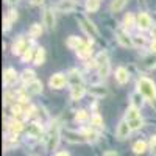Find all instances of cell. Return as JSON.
Returning a JSON list of instances; mask_svg holds the SVG:
<instances>
[{
    "label": "cell",
    "mask_w": 156,
    "mask_h": 156,
    "mask_svg": "<svg viewBox=\"0 0 156 156\" xmlns=\"http://www.w3.org/2000/svg\"><path fill=\"white\" fill-rule=\"evenodd\" d=\"M137 92H140L148 100H156V86L151 80L142 76L137 80Z\"/></svg>",
    "instance_id": "6da1fadb"
},
{
    "label": "cell",
    "mask_w": 156,
    "mask_h": 156,
    "mask_svg": "<svg viewBox=\"0 0 156 156\" xmlns=\"http://www.w3.org/2000/svg\"><path fill=\"white\" fill-rule=\"evenodd\" d=\"M58 140H59V126L53 125L50 129V133H48V137H47V148L55 150L58 145Z\"/></svg>",
    "instance_id": "7a4b0ae2"
},
{
    "label": "cell",
    "mask_w": 156,
    "mask_h": 156,
    "mask_svg": "<svg viewBox=\"0 0 156 156\" xmlns=\"http://www.w3.org/2000/svg\"><path fill=\"white\" fill-rule=\"evenodd\" d=\"M64 136H66V139L69 142H72V144H83V142H86V136L83 133L72 131V129H66V131H64Z\"/></svg>",
    "instance_id": "3957f363"
},
{
    "label": "cell",
    "mask_w": 156,
    "mask_h": 156,
    "mask_svg": "<svg viewBox=\"0 0 156 156\" xmlns=\"http://www.w3.org/2000/svg\"><path fill=\"white\" fill-rule=\"evenodd\" d=\"M80 23H81V28L84 30L86 34H89L90 37H97L98 36V30L95 28V25L90 20H87L84 17H80Z\"/></svg>",
    "instance_id": "277c9868"
},
{
    "label": "cell",
    "mask_w": 156,
    "mask_h": 156,
    "mask_svg": "<svg viewBox=\"0 0 156 156\" xmlns=\"http://www.w3.org/2000/svg\"><path fill=\"white\" fill-rule=\"evenodd\" d=\"M129 133H131V126L128 125L126 120H122V122L119 123V126H117V131H115L117 139L123 140V139H126V137L129 136Z\"/></svg>",
    "instance_id": "5b68a950"
},
{
    "label": "cell",
    "mask_w": 156,
    "mask_h": 156,
    "mask_svg": "<svg viewBox=\"0 0 156 156\" xmlns=\"http://www.w3.org/2000/svg\"><path fill=\"white\" fill-rule=\"evenodd\" d=\"M66 81H67V78L64 76L62 73H55V75H51L48 84H50L51 89H61V87H64Z\"/></svg>",
    "instance_id": "8992f818"
},
{
    "label": "cell",
    "mask_w": 156,
    "mask_h": 156,
    "mask_svg": "<svg viewBox=\"0 0 156 156\" xmlns=\"http://www.w3.org/2000/svg\"><path fill=\"white\" fill-rule=\"evenodd\" d=\"M136 23H137V27L140 30H148L151 27V19L148 14H145V12H140V14L136 17Z\"/></svg>",
    "instance_id": "52a82bcc"
},
{
    "label": "cell",
    "mask_w": 156,
    "mask_h": 156,
    "mask_svg": "<svg viewBox=\"0 0 156 156\" xmlns=\"http://www.w3.org/2000/svg\"><path fill=\"white\" fill-rule=\"evenodd\" d=\"M117 41H119V44L122 45V47H133L134 44H133V39L129 37L123 30H117Z\"/></svg>",
    "instance_id": "ba28073f"
},
{
    "label": "cell",
    "mask_w": 156,
    "mask_h": 156,
    "mask_svg": "<svg viewBox=\"0 0 156 156\" xmlns=\"http://www.w3.org/2000/svg\"><path fill=\"white\" fill-rule=\"evenodd\" d=\"M41 92H42V83L41 81L34 80V81L28 83V86H27V94L28 95H37Z\"/></svg>",
    "instance_id": "9c48e42d"
},
{
    "label": "cell",
    "mask_w": 156,
    "mask_h": 156,
    "mask_svg": "<svg viewBox=\"0 0 156 156\" xmlns=\"http://www.w3.org/2000/svg\"><path fill=\"white\" fill-rule=\"evenodd\" d=\"M16 76H17L16 70L12 69V67H8V69L3 72V84H5V86L12 84V83L16 81Z\"/></svg>",
    "instance_id": "30bf717a"
},
{
    "label": "cell",
    "mask_w": 156,
    "mask_h": 156,
    "mask_svg": "<svg viewBox=\"0 0 156 156\" xmlns=\"http://www.w3.org/2000/svg\"><path fill=\"white\" fill-rule=\"evenodd\" d=\"M27 48H28V45H27V42H25V39H19V41L14 42V45H12V53L22 56L25 51H27Z\"/></svg>",
    "instance_id": "8fae6325"
},
{
    "label": "cell",
    "mask_w": 156,
    "mask_h": 156,
    "mask_svg": "<svg viewBox=\"0 0 156 156\" xmlns=\"http://www.w3.org/2000/svg\"><path fill=\"white\" fill-rule=\"evenodd\" d=\"M90 44H92V42H83L80 47L76 48V55L80 56V58L90 56V53H92V50H90Z\"/></svg>",
    "instance_id": "7c38bea8"
},
{
    "label": "cell",
    "mask_w": 156,
    "mask_h": 156,
    "mask_svg": "<svg viewBox=\"0 0 156 156\" xmlns=\"http://www.w3.org/2000/svg\"><path fill=\"white\" fill-rule=\"evenodd\" d=\"M44 25L47 28H50V30L55 27V14H53L51 9H45L44 11Z\"/></svg>",
    "instance_id": "4fadbf2b"
},
{
    "label": "cell",
    "mask_w": 156,
    "mask_h": 156,
    "mask_svg": "<svg viewBox=\"0 0 156 156\" xmlns=\"http://www.w3.org/2000/svg\"><path fill=\"white\" fill-rule=\"evenodd\" d=\"M56 9L62 11V12H70V11L75 9V3L70 2V0H61V2L58 3V6H56Z\"/></svg>",
    "instance_id": "5bb4252c"
},
{
    "label": "cell",
    "mask_w": 156,
    "mask_h": 156,
    "mask_svg": "<svg viewBox=\"0 0 156 156\" xmlns=\"http://www.w3.org/2000/svg\"><path fill=\"white\" fill-rule=\"evenodd\" d=\"M128 78H129V75H128V72H126L125 67H119V69L115 70V80L119 81L120 84H125L128 81Z\"/></svg>",
    "instance_id": "9a60e30c"
},
{
    "label": "cell",
    "mask_w": 156,
    "mask_h": 156,
    "mask_svg": "<svg viewBox=\"0 0 156 156\" xmlns=\"http://www.w3.org/2000/svg\"><path fill=\"white\" fill-rule=\"evenodd\" d=\"M84 94H86V89L83 87V84H80V86H73L72 87L70 97H72V100H80Z\"/></svg>",
    "instance_id": "2e32d148"
},
{
    "label": "cell",
    "mask_w": 156,
    "mask_h": 156,
    "mask_svg": "<svg viewBox=\"0 0 156 156\" xmlns=\"http://www.w3.org/2000/svg\"><path fill=\"white\" fill-rule=\"evenodd\" d=\"M139 111H137V108H134V106H129L128 109H126V114H125V120L126 122H131V120H134V119H139Z\"/></svg>",
    "instance_id": "e0dca14e"
},
{
    "label": "cell",
    "mask_w": 156,
    "mask_h": 156,
    "mask_svg": "<svg viewBox=\"0 0 156 156\" xmlns=\"http://www.w3.org/2000/svg\"><path fill=\"white\" fill-rule=\"evenodd\" d=\"M42 133V125H39V123H31L28 126V134L31 137H39Z\"/></svg>",
    "instance_id": "ac0fdd59"
},
{
    "label": "cell",
    "mask_w": 156,
    "mask_h": 156,
    "mask_svg": "<svg viewBox=\"0 0 156 156\" xmlns=\"http://www.w3.org/2000/svg\"><path fill=\"white\" fill-rule=\"evenodd\" d=\"M126 2H128V0H112L109 8H111L112 12H119V11H122V9L125 8Z\"/></svg>",
    "instance_id": "d6986e66"
},
{
    "label": "cell",
    "mask_w": 156,
    "mask_h": 156,
    "mask_svg": "<svg viewBox=\"0 0 156 156\" xmlns=\"http://www.w3.org/2000/svg\"><path fill=\"white\" fill-rule=\"evenodd\" d=\"M16 19H17V11H16V9H9L8 14H6V17H5V30H8L9 25H11V22H14Z\"/></svg>",
    "instance_id": "ffe728a7"
},
{
    "label": "cell",
    "mask_w": 156,
    "mask_h": 156,
    "mask_svg": "<svg viewBox=\"0 0 156 156\" xmlns=\"http://www.w3.org/2000/svg\"><path fill=\"white\" fill-rule=\"evenodd\" d=\"M67 47L69 48H78V47H80L81 44H83V41H81V39L80 37H78V36H69V39H67Z\"/></svg>",
    "instance_id": "44dd1931"
},
{
    "label": "cell",
    "mask_w": 156,
    "mask_h": 156,
    "mask_svg": "<svg viewBox=\"0 0 156 156\" xmlns=\"http://www.w3.org/2000/svg\"><path fill=\"white\" fill-rule=\"evenodd\" d=\"M69 81H70L72 87H73V86H80V84H81V76H80V73H78L76 70H70Z\"/></svg>",
    "instance_id": "7402d4cb"
},
{
    "label": "cell",
    "mask_w": 156,
    "mask_h": 156,
    "mask_svg": "<svg viewBox=\"0 0 156 156\" xmlns=\"http://www.w3.org/2000/svg\"><path fill=\"white\" fill-rule=\"evenodd\" d=\"M44 59H45V50L41 47V48H37V50H36V55H34L33 61H34V64L41 66V64L44 62Z\"/></svg>",
    "instance_id": "603a6c76"
},
{
    "label": "cell",
    "mask_w": 156,
    "mask_h": 156,
    "mask_svg": "<svg viewBox=\"0 0 156 156\" xmlns=\"http://www.w3.org/2000/svg\"><path fill=\"white\" fill-rule=\"evenodd\" d=\"M28 34H30L31 37L41 36V34H42V27H41V23H33L31 28H30V31H28Z\"/></svg>",
    "instance_id": "cb8c5ba5"
},
{
    "label": "cell",
    "mask_w": 156,
    "mask_h": 156,
    "mask_svg": "<svg viewBox=\"0 0 156 156\" xmlns=\"http://www.w3.org/2000/svg\"><path fill=\"white\" fill-rule=\"evenodd\" d=\"M100 6V0H86V9L89 12H95Z\"/></svg>",
    "instance_id": "d4e9b609"
},
{
    "label": "cell",
    "mask_w": 156,
    "mask_h": 156,
    "mask_svg": "<svg viewBox=\"0 0 156 156\" xmlns=\"http://www.w3.org/2000/svg\"><path fill=\"white\" fill-rule=\"evenodd\" d=\"M123 25H125V28H133L134 27V25H137L136 23V19H134V16L133 14H129V12H128V14L125 16V19H123Z\"/></svg>",
    "instance_id": "484cf974"
},
{
    "label": "cell",
    "mask_w": 156,
    "mask_h": 156,
    "mask_svg": "<svg viewBox=\"0 0 156 156\" xmlns=\"http://www.w3.org/2000/svg\"><path fill=\"white\" fill-rule=\"evenodd\" d=\"M147 150V144L144 140H137L136 144L133 145V151L136 153V154H140V153H144Z\"/></svg>",
    "instance_id": "4316f807"
},
{
    "label": "cell",
    "mask_w": 156,
    "mask_h": 156,
    "mask_svg": "<svg viewBox=\"0 0 156 156\" xmlns=\"http://www.w3.org/2000/svg\"><path fill=\"white\" fill-rule=\"evenodd\" d=\"M140 105H142V94H140V92H134V94H131V106L139 108Z\"/></svg>",
    "instance_id": "83f0119b"
},
{
    "label": "cell",
    "mask_w": 156,
    "mask_h": 156,
    "mask_svg": "<svg viewBox=\"0 0 156 156\" xmlns=\"http://www.w3.org/2000/svg\"><path fill=\"white\" fill-rule=\"evenodd\" d=\"M144 64H145V67H148V69L156 67V53H151L150 56H147L144 59Z\"/></svg>",
    "instance_id": "f1b7e54d"
},
{
    "label": "cell",
    "mask_w": 156,
    "mask_h": 156,
    "mask_svg": "<svg viewBox=\"0 0 156 156\" xmlns=\"http://www.w3.org/2000/svg\"><path fill=\"white\" fill-rule=\"evenodd\" d=\"M22 81H23V83H31V81H34V72H33V70H23V73H22Z\"/></svg>",
    "instance_id": "f546056e"
},
{
    "label": "cell",
    "mask_w": 156,
    "mask_h": 156,
    "mask_svg": "<svg viewBox=\"0 0 156 156\" xmlns=\"http://www.w3.org/2000/svg\"><path fill=\"white\" fill-rule=\"evenodd\" d=\"M90 125H94L95 128H103V119L98 114H94L90 117Z\"/></svg>",
    "instance_id": "4dcf8cb0"
},
{
    "label": "cell",
    "mask_w": 156,
    "mask_h": 156,
    "mask_svg": "<svg viewBox=\"0 0 156 156\" xmlns=\"http://www.w3.org/2000/svg\"><path fill=\"white\" fill-rule=\"evenodd\" d=\"M105 62H108V55L105 53V51H101V53H98L97 58H95V66L100 67L101 64H105Z\"/></svg>",
    "instance_id": "1f68e13d"
},
{
    "label": "cell",
    "mask_w": 156,
    "mask_h": 156,
    "mask_svg": "<svg viewBox=\"0 0 156 156\" xmlns=\"http://www.w3.org/2000/svg\"><path fill=\"white\" fill-rule=\"evenodd\" d=\"M83 134L86 136V140H89V142H94V140H97V137H98V134L94 131V129H84Z\"/></svg>",
    "instance_id": "d6a6232c"
},
{
    "label": "cell",
    "mask_w": 156,
    "mask_h": 156,
    "mask_svg": "<svg viewBox=\"0 0 156 156\" xmlns=\"http://www.w3.org/2000/svg\"><path fill=\"white\" fill-rule=\"evenodd\" d=\"M87 119H89V115H87V112H86L84 109L76 111V114H75V120H76V122H86Z\"/></svg>",
    "instance_id": "836d02e7"
},
{
    "label": "cell",
    "mask_w": 156,
    "mask_h": 156,
    "mask_svg": "<svg viewBox=\"0 0 156 156\" xmlns=\"http://www.w3.org/2000/svg\"><path fill=\"white\" fill-rule=\"evenodd\" d=\"M9 131H11L12 134L20 133V131H22V123H20V122H11V123H9Z\"/></svg>",
    "instance_id": "e575fe53"
},
{
    "label": "cell",
    "mask_w": 156,
    "mask_h": 156,
    "mask_svg": "<svg viewBox=\"0 0 156 156\" xmlns=\"http://www.w3.org/2000/svg\"><path fill=\"white\" fill-rule=\"evenodd\" d=\"M108 73H109V62L101 64V66L98 67V75L101 78H105V76H108Z\"/></svg>",
    "instance_id": "d590c367"
},
{
    "label": "cell",
    "mask_w": 156,
    "mask_h": 156,
    "mask_svg": "<svg viewBox=\"0 0 156 156\" xmlns=\"http://www.w3.org/2000/svg\"><path fill=\"white\" fill-rule=\"evenodd\" d=\"M128 125L131 126V129H139L142 125H144V122H142V119L139 117V119H134V120H131V122H128Z\"/></svg>",
    "instance_id": "8d00e7d4"
},
{
    "label": "cell",
    "mask_w": 156,
    "mask_h": 156,
    "mask_svg": "<svg viewBox=\"0 0 156 156\" xmlns=\"http://www.w3.org/2000/svg\"><path fill=\"white\" fill-rule=\"evenodd\" d=\"M90 92H92V94H95V95H98V97H103V95L106 94V90L103 89L101 86H94L92 89H90Z\"/></svg>",
    "instance_id": "74e56055"
},
{
    "label": "cell",
    "mask_w": 156,
    "mask_h": 156,
    "mask_svg": "<svg viewBox=\"0 0 156 156\" xmlns=\"http://www.w3.org/2000/svg\"><path fill=\"white\" fill-rule=\"evenodd\" d=\"M31 58H33V50L28 47V48H27V51H25V53L22 55V61H23V62H27V61H30Z\"/></svg>",
    "instance_id": "f35d334b"
},
{
    "label": "cell",
    "mask_w": 156,
    "mask_h": 156,
    "mask_svg": "<svg viewBox=\"0 0 156 156\" xmlns=\"http://www.w3.org/2000/svg\"><path fill=\"white\" fill-rule=\"evenodd\" d=\"M133 44H136V45H144V44H145V39L142 37V36H134V37H133Z\"/></svg>",
    "instance_id": "ab89813d"
},
{
    "label": "cell",
    "mask_w": 156,
    "mask_h": 156,
    "mask_svg": "<svg viewBox=\"0 0 156 156\" xmlns=\"http://www.w3.org/2000/svg\"><path fill=\"white\" fill-rule=\"evenodd\" d=\"M11 111H12V114H14V115H19L22 112V106L19 105V103H17V105H12L11 106Z\"/></svg>",
    "instance_id": "60d3db41"
},
{
    "label": "cell",
    "mask_w": 156,
    "mask_h": 156,
    "mask_svg": "<svg viewBox=\"0 0 156 156\" xmlns=\"http://www.w3.org/2000/svg\"><path fill=\"white\" fill-rule=\"evenodd\" d=\"M30 3L34 5V6H37V5H42V3H44V0H30Z\"/></svg>",
    "instance_id": "b9f144b4"
},
{
    "label": "cell",
    "mask_w": 156,
    "mask_h": 156,
    "mask_svg": "<svg viewBox=\"0 0 156 156\" xmlns=\"http://www.w3.org/2000/svg\"><path fill=\"white\" fill-rule=\"evenodd\" d=\"M150 48H151V53H156V41H154V39L151 41V45H150Z\"/></svg>",
    "instance_id": "7bdbcfd3"
},
{
    "label": "cell",
    "mask_w": 156,
    "mask_h": 156,
    "mask_svg": "<svg viewBox=\"0 0 156 156\" xmlns=\"http://www.w3.org/2000/svg\"><path fill=\"white\" fill-rule=\"evenodd\" d=\"M150 33H151V37H154V41H156V25H153V28L150 30Z\"/></svg>",
    "instance_id": "ee69618b"
},
{
    "label": "cell",
    "mask_w": 156,
    "mask_h": 156,
    "mask_svg": "<svg viewBox=\"0 0 156 156\" xmlns=\"http://www.w3.org/2000/svg\"><path fill=\"white\" fill-rule=\"evenodd\" d=\"M103 156H117V153H115V151H106Z\"/></svg>",
    "instance_id": "f6af8a7d"
},
{
    "label": "cell",
    "mask_w": 156,
    "mask_h": 156,
    "mask_svg": "<svg viewBox=\"0 0 156 156\" xmlns=\"http://www.w3.org/2000/svg\"><path fill=\"white\" fill-rule=\"evenodd\" d=\"M55 156H69V153H66V151H59V153H56Z\"/></svg>",
    "instance_id": "bcb514c9"
},
{
    "label": "cell",
    "mask_w": 156,
    "mask_h": 156,
    "mask_svg": "<svg viewBox=\"0 0 156 156\" xmlns=\"http://www.w3.org/2000/svg\"><path fill=\"white\" fill-rule=\"evenodd\" d=\"M6 2H8V3H16L17 0H6Z\"/></svg>",
    "instance_id": "7dc6e473"
}]
</instances>
